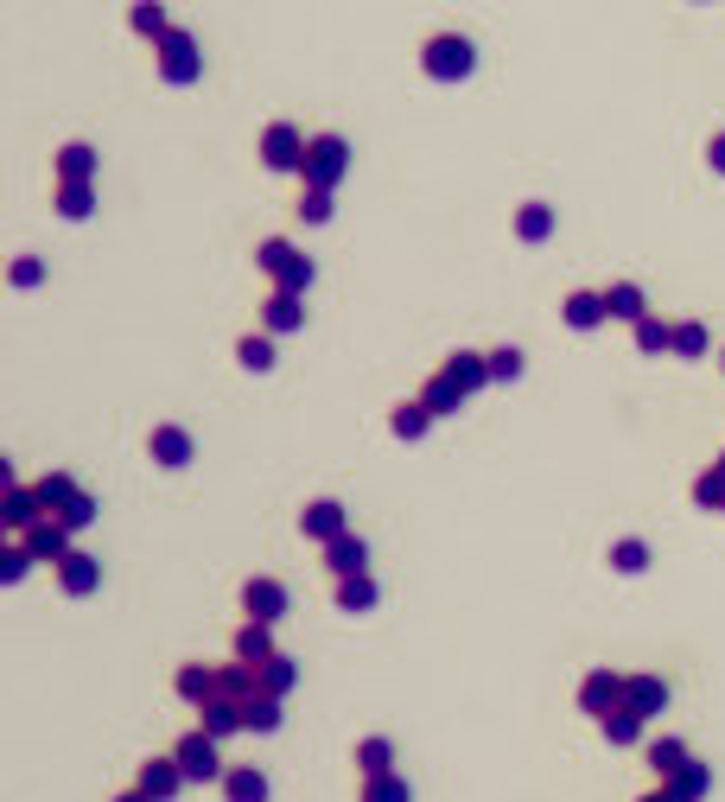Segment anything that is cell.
Masks as SVG:
<instances>
[{
    "mask_svg": "<svg viewBox=\"0 0 725 802\" xmlns=\"http://www.w3.org/2000/svg\"><path fill=\"white\" fill-rule=\"evenodd\" d=\"M420 401H427V408H433L439 421H445V414H459V401H465V389H459V382H452L445 369H433V376L420 382Z\"/></svg>",
    "mask_w": 725,
    "mask_h": 802,
    "instance_id": "34",
    "label": "cell"
},
{
    "mask_svg": "<svg viewBox=\"0 0 725 802\" xmlns=\"http://www.w3.org/2000/svg\"><path fill=\"white\" fill-rule=\"evenodd\" d=\"M223 802H268V770H254V765H229L223 770Z\"/></svg>",
    "mask_w": 725,
    "mask_h": 802,
    "instance_id": "23",
    "label": "cell"
},
{
    "mask_svg": "<svg viewBox=\"0 0 725 802\" xmlns=\"http://www.w3.org/2000/svg\"><path fill=\"white\" fill-rule=\"evenodd\" d=\"M331 599H337V612H376L382 605V586L369 580V574H344V580H331Z\"/></svg>",
    "mask_w": 725,
    "mask_h": 802,
    "instance_id": "20",
    "label": "cell"
},
{
    "mask_svg": "<svg viewBox=\"0 0 725 802\" xmlns=\"http://www.w3.org/2000/svg\"><path fill=\"white\" fill-rule=\"evenodd\" d=\"M623 688H630V675H617V669H585L580 675V713L592 720H605L623 707Z\"/></svg>",
    "mask_w": 725,
    "mask_h": 802,
    "instance_id": "7",
    "label": "cell"
},
{
    "mask_svg": "<svg viewBox=\"0 0 725 802\" xmlns=\"http://www.w3.org/2000/svg\"><path fill=\"white\" fill-rule=\"evenodd\" d=\"M64 516V522H71V529H90V522H96V516H103V504H96V497H90V491H83V497H76L71 510H58Z\"/></svg>",
    "mask_w": 725,
    "mask_h": 802,
    "instance_id": "48",
    "label": "cell"
},
{
    "mask_svg": "<svg viewBox=\"0 0 725 802\" xmlns=\"http://www.w3.org/2000/svg\"><path fill=\"white\" fill-rule=\"evenodd\" d=\"M299 160H306V134H299V121H268V134H261V166H274V173H299Z\"/></svg>",
    "mask_w": 725,
    "mask_h": 802,
    "instance_id": "8",
    "label": "cell"
},
{
    "mask_svg": "<svg viewBox=\"0 0 725 802\" xmlns=\"http://www.w3.org/2000/svg\"><path fill=\"white\" fill-rule=\"evenodd\" d=\"M173 688H179L191 707H198V700H211V694H217V662H179Z\"/></svg>",
    "mask_w": 725,
    "mask_h": 802,
    "instance_id": "28",
    "label": "cell"
},
{
    "mask_svg": "<svg viewBox=\"0 0 725 802\" xmlns=\"http://www.w3.org/2000/svg\"><path fill=\"white\" fill-rule=\"evenodd\" d=\"M376 770H395V739L389 732L357 739V777H376Z\"/></svg>",
    "mask_w": 725,
    "mask_h": 802,
    "instance_id": "32",
    "label": "cell"
},
{
    "mask_svg": "<svg viewBox=\"0 0 725 802\" xmlns=\"http://www.w3.org/2000/svg\"><path fill=\"white\" fill-rule=\"evenodd\" d=\"M198 727L211 732V739H236L242 727V700H229V694H211V700H198Z\"/></svg>",
    "mask_w": 725,
    "mask_h": 802,
    "instance_id": "17",
    "label": "cell"
},
{
    "mask_svg": "<svg viewBox=\"0 0 725 802\" xmlns=\"http://www.w3.org/2000/svg\"><path fill=\"white\" fill-rule=\"evenodd\" d=\"M185 783H191V777L179 770V758H173V752H166V758H146V765L134 770V790H141L146 802H173Z\"/></svg>",
    "mask_w": 725,
    "mask_h": 802,
    "instance_id": "9",
    "label": "cell"
},
{
    "mask_svg": "<svg viewBox=\"0 0 725 802\" xmlns=\"http://www.w3.org/2000/svg\"><path fill=\"white\" fill-rule=\"evenodd\" d=\"M598 727H605V739H611V745H643V727H650V720H643L637 707H617V713H605Z\"/></svg>",
    "mask_w": 725,
    "mask_h": 802,
    "instance_id": "37",
    "label": "cell"
},
{
    "mask_svg": "<svg viewBox=\"0 0 725 802\" xmlns=\"http://www.w3.org/2000/svg\"><path fill=\"white\" fill-rule=\"evenodd\" d=\"M115 802H146V797H141V790H121V797H115Z\"/></svg>",
    "mask_w": 725,
    "mask_h": 802,
    "instance_id": "52",
    "label": "cell"
},
{
    "mask_svg": "<svg viewBox=\"0 0 725 802\" xmlns=\"http://www.w3.org/2000/svg\"><path fill=\"white\" fill-rule=\"evenodd\" d=\"M51 574H58V586H64L71 599H90V592L103 586V561H96V554H76V547H71V554H64Z\"/></svg>",
    "mask_w": 725,
    "mask_h": 802,
    "instance_id": "14",
    "label": "cell"
},
{
    "mask_svg": "<svg viewBox=\"0 0 725 802\" xmlns=\"http://www.w3.org/2000/svg\"><path fill=\"white\" fill-rule=\"evenodd\" d=\"M439 369H445V376H452L465 396H477V389L490 382V351H452V357H445Z\"/></svg>",
    "mask_w": 725,
    "mask_h": 802,
    "instance_id": "21",
    "label": "cell"
},
{
    "mask_svg": "<svg viewBox=\"0 0 725 802\" xmlns=\"http://www.w3.org/2000/svg\"><path fill=\"white\" fill-rule=\"evenodd\" d=\"M33 491H38V504H45V510H51V516H58V510H71L76 497H83L71 472H45V477H38V484H33Z\"/></svg>",
    "mask_w": 725,
    "mask_h": 802,
    "instance_id": "35",
    "label": "cell"
},
{
    "mask_svg": "<svg viewBox=\"0 0 725 802\" xmlns=\"http://www.w3.org/2000/svg\"><path fill=\"white\" fill-rule=\"evenodd\" d=\"M668 790H675V802H706L713 797V765L706 758H688V765L675 770V777H662Z\"/></svg>",
    "mask_w": 725,
    "mask_h": 802,
    "instance_id": "22",
    "label": "cell"
},
{
    "mask_svg": "<svg viewBox=\"0 0 725 802\" xmlns=\"http://www.w3.org/2000/svg\"><path fill=\"white\" fill-rule=\"evenodd\" d=\"M236 657L254 662V669H261L268 657H281V650H274V624H261V618H242V624H236Z\"/></svg>",
    "mask_w": 725,
    "mask_h": 802,
    "instance_id": "24",
    "label": "cell"
},
{
    "mask_svg": "<svg viewBox=\"0 0 725 802\" xmlns=\"http://www.w3.org/2000/svg\"><path fill=\"white\" fill-rule=\"evenodd\" d=\"M668 675H630V688H623V707H637L643 720H662L668 713Z\"/></svg>",
    "mask_w": 725,
    "mask_h": 802,
    "instance_id": "18",
    "label": "cell"
},
{
    "mask_svg": "<svg viewBox=\"0 0 725 802\" xmlns=\"http://www.w3.org/2000/svg\"><path fill=\"white\" fill-rule=\"evenodd\" d=\"M281 720H287V700L281 694H249L242 700V727L249 732H281Z\"/></svg>",
    "mask_w": 725,
    "mask_h": 802,
    "instance_id": "29",
    "label": "cell"
},
{
    "mask_svg": "<svg viewBox=\"0 0 725 802\" xmlns=\"http://www.w3.org/2000/svg\"><path fill=\"white\" fill-rule=\"evenodd\" d=\"M325 574H331V580H344V574H369V542H362L357 529H344L337 542H325Z\"/></svg>",
    "mask_w": 725,
    "mask_h": 802,
    "instance_id": "15",
    "label": "cell"
},
{
    "mask_svg": "<svg viewBox=\"0 0 725 802\" xmlns=\"http://www.w3.org/2000/svg\"><path fill=\"white\" fill-rule=\"evenodd\" d=\"M236 364L254 369V376H261V369H274V331H268V326L242 331V338H236Z\"/></svg>",
    "mask_w": 725,
    "mask_h": 802,
    "instance_id": "31",
    "label": "cell"
},
{
    "mask_svg": "<svg viewBox=\"0 0 725 802\" xmlns=\"http://www.w3.org/2000/svg\"><path fill=\"white\" fill-rule=\"evenodd\" d=\"M38 281H45V261H38V256L13 261V287H38Z\"/></svg>",
    "mask_w": 725,
    "mask_h": 802,
    "instance_id": "49",
    "label": "cell"
},
{
    "mask_svg": "<svg viewBox=\"0 0 725 802\" xmlns=\"http://www.w3.org/2000/svg\"><path fill=\"white\" fill-rule=\"evenodd\" d=\"M33 561H38V554L26 547V535H7V547H0V586H20Z\"/></svg>",
    "mask_w": 725,
    "mask_h": 802,
    "instance_id": "38",
    "label": "cell"
},
{
    "mask_svg": "<svg viewBox=\"0 0 725 802\" xmlns=\"http://www.w3.org/2000/svg\"><path fill=\"white\" fill-rule=\"evenodd\" d=\"M90 179H96V146L71 141L58 153V185H90Z\"/></svg>",
    "mask_w": 725,
    "mask_h": 802,
    "instance_id": "33",
    "label": "cell"
},
{
    "mask_svg": "<svg viewBox=\"0 0 725 802\" xmlns=\"http://www.w3.org/2000/svg\"><path fill=\"white\" fill-rule=\"evenodd\" d=\"M153 58H159V76H166V83H198V76H204L198 38L185 33V26H166V33L153 38Z\"/></svg>",
    "mask_w": 725,
    "mask_h": 802,
    "instance_id": "5",
    "label": "cell"
},
{
    "mask_svg": "<svg viewBox=\"0 0 725 802\" xmlns=\"http://www.w3.org/2000/svg\"><path fill=\"white\" fill-rule=\"evenodd\" d=\"M706 166H713V173H725V134H713V141H706Z\"/></svg>",
    "mask_w": 725,
    "mask_h": 802,
    "instance_id": "50",
    "label": "cell"
},
{
    "mask_svg": "<svg viewBox=\"0 0 725 802\" xmlns=\"http://www.w3.org/2000/svg\"><path fill=\"white\" fill-rule=\"evenodd\" d=\"M433 421H439V414L427 408V401H395V408H389V434H395V439H420Z\"/></svg>",
    "mask_w": 725,
    "mask_h": 802,
    "instance_id": "27",
    "label": "cell"
},
{
    "mask_svg": "<svg viewBox=\"0 0 725 802\" xmlns=\"http://www.w3.org/2000/svg\"><path fill=\"white\" fill-rule=\"evenodd\" d=\"M688 758H693V752L675 739V732H662V739H650V745H643V765H650V777H675Z\"/></svg>",
    "mask_w": 725,
    "mask_h": 802,
    "instance_id": "25",
    "label": "cell"
},
{
    "mask_svg": "<svg viewBox=\"0 0 725 802\" xmlns=\"http://www.w3.org/2000/svg\"><path fill=\"white\" fill-rule=\"evenodd\" d=\"M261 326L274 331V338H287V331L306 326V293H268V306H261Z\"/></svg>",
    "mask_w": 725,
    "mask_h": 802,
    "instance_id": "19",
    "label": "cell"
},
{
    "mask_svg": "<svg viewBox=\"0 0 725 802\" xmlns=\"http://www.w3.org/2000/svg\"><path fill=\"white\" fill-rule=\"evenodd\" d=\"M605 306H611V319H623V326H637V319L650 312L643 287H630V281H611V287H605Z\"/></svg>",
    "mask_w": 725,
    "mask_h": 802,
    "instance_id": "36",
    "label": "cell"
},
{
    "mask_svg": "<svg viewBox=\"0 0 725 802\" xmlns=\"http://www.w3.org/2000/svg\"><path fill=\"white\" fill-rule=\"evenodd\" d=\"M236 599H242V618H261V624H281V618L293 612L287 580H274V574H249Z\"/></svg>",
    "mask_w": 725,
    "mask_h": 802,
    "instance_id": "6",
    "label": "cell"
},
{
    "mask_svg": "<svg viewBox=\"0 0 725 802\" xmlns=\"http://www.w3.org/2000/svg\"><path fill=\"white\" fill-rule=\"evenodd\" d=\"M20 535H26V547H33L38 561H51V567H58V561H64V554H71V522H64V516H38L33 529H20Z\"/></svg>",
    "mask_w": 725,
    "mask_h": 802,
    "instance_id": "12",
    "label": "cell"
},
{
    "mask_svg": "<svg viewBox=\"0 0 725 802\" xmlns=\"http://www.w3.org/2000/svg\"><path fill=\"white\" fill-rule=\"evenodd\" d=\"M38 516H51V510L38 504L33 484H7V497H0V529H7V535H20V529H33Z\"/></svg>",
    "mask_w": 725,
    "mask_h": 802,
    "instance_id": "13",
    "label": "cell"
},
{
    "mask_svg": "<svg viewBox=\"0 0 725 802\" xmlns=\"http://www.w3.org/2000/svg\"><path fill=\"white\" fill-rule=\"evenodd\" d=\"M713 465H720V472H725V452H720V459H713Z\"/></svg>",
    "mask_w": 725,
    "mask_h": 802,
    "instance_id": "53",
    "label": "cell"
},
{
    "mask_svg": "<svg viewBox=\"0 0 725 802\" xmlns=\"http://www.w3.org/2000/svg\"><path fill=\"white\" fill-rule=\"evenodd\" d=\"M357 802H414V783L401 770H376V777L357 783Z\"/></svg>",
    "mask_w": 725,
    "mask_h": 802,
    "instance_id": "26",
    "label": "cell"
},
{
    "mask_svg": "<svg viewBox=\"0 0 725 802\" xmlns=\"http://www.w3.org/2000/svg\"><path fill=\"white\" fill-rule=\"evenodd\" d=\"M675 357H706V326L700 319H675Z\"/></svg>",
    "mask_w": 725,
    "mask_h": 802,
    "instance_id": "44",
    "label": "cell"
},
{
    "mask_svg": "<svg viewBox=\"0 0 725 802\" xmlns=\"http://www.w3.org/2000/svg\"><path fill=\"white\" fill-rule=\"evenodd\" d=\"M350 173V141L344 134H312L306 141V160H299V179L319 185V191H337Z\"/></svg>",
    "mask_w": 725,
    "mask_h": 802,
    "instance_id": "2",
    "label": "cell"
},
{
    "mask_svg": "<svg viewBox=\"0 0 725 802\" xmlns=\"http://www.w3.org/2000/svg\"><path fill=\"white\" fill-rule=\"evenodd\" d=\"M472 64H477V51H472V38H459V33H433L420 45V71L433 83H465Z\"/></svg>",
    "mask_w": 725,
    "mask_h": 802,
    "instance_id": "3",
    "label": "cell"
},
{
    "mask_svg": "<svg viewBox=\"0 0 725 802\" xmlns=\"http://www.w3.org/2000/svg\"><path fill=\"white\" fill-rule=\"evenodd\" d=\"M630 338H637V351H643V357H662V351H675V319H655V312H643V319L630 326Z\"/></svg>",
    "mask_w": 725,
    "mask_h": 802,
    "instance_id": "30",
    "label": "cell"
},
{
    "mask_svg": "<svg viewBox=\"0 0 725 802\" xmlns=\"http://www.w3.org/2000/svg\"><path fill=\"white\" fill-rule=\"evenodd\" d=\"M560 319H567L573 331H598L605 319H611V306H605V287H598V293H592V287L567 293V299H560Z\"/></svg>",
    "mask_w": 725,
    "mask_h": 802,
    "instance_id": "16",
    "label": "cell"
},
{
    "mask_svg": "<svg viewBox=\"0 0 725 802\" xmlns=\"http://www.w3.org/2000/svg\"><path fill=\"white\" fill-rule=\"evenodd\" d=\"M223 739H211L204 727H191V732H179L173 739V758H179V770L191 777V783H223V752H217Z\"/></svg>",
    "mask_w": 725,
    "mask_h": 802,
    "instance_id": "4",
    "label": "cell"
},
{
    "mask_svg": "<svg viewBox=\"0 0 725 802\" xmlns=\"http://www.w3.org/2000/svg\"><path fill=\"white\" fill-rule=\"evenodd\" d=\"M254 268L268 274V287H281V293H306V287H312V261L299 256L287 236H268V243L254 249Z\"/></svg>",
    "mask_w": 725,
    "mask_h": 802,
    "instance_id": "1",
    "label": "cell"
},
{
    "mask_svg": "<svg viewBox=\"0 0 725 802\" xmlns=\"http://www.w3.org/2000/svg\"><path fill=\"white\" fill-rule=\"evenodd\" d=\"M293 688H299V662H293V657H268V662H261V694H281V700H287Z\"/></svg>",
    "mask_w": 725,
    "mask_h": 802,
    "instance_id": "39",
    "label": "cell"
},
{
    "mask_svg": "<svg viewBox=\"0 0 725 802\" xmlns=\"http://www.w3.org/2000/svg\"><path fill=\"white\" fill-rule=\"evenodd\" d=\"M344 529H350V510H344L337 497H319V504H306V510H299V535H306V542H319V547L337 542Z\"/></svg>",
    "mask_w": 725,
    "mask_h": 802,
    "instance_id": "11",
    "label": "cell"
},
{
    "mask_svg": "<svg viewBox=\"0 0 725 802\" xmlns=\"http://www.w3.org/2000/svg\"><path fill=\"white\" fill-rule=\"evenodd\" d=\"M128 26L141 38H159L166 33V7H159V0H134V7H128Z\"/></svg>",
    "mask_w": 725,
    "mask_h": 802,
    "instance_id": "42",
    "label": "cell"
},
{
    "mask_svg": "<svg viewBox=\"0 0 725 802\" xmlns=\"http://www.w3.org/2000/svg\"><path fill=\"white\" fill-rule=\"evenodd\" d=\"M96 185H58V217H90Z\"/></svg>",
    "mask_w": 725,
    "mask_h": 802,
    "instance_id": "45",
    "label": "cell"
},
{
    "mask_svg": "<svg viewBox=\"0 0 725 802\" xmlns=\"http://www.w3.org/2000/svg\"><path fill=\"white\" fill-rule=\"evenodd\" d=\"M146 452H153V465H159V472H185V465L198 459V439L166 421V427H153V434H146Z\"/></svg>",
    "mask_w": 725,
    "mask_h": 802,
    "instance_id": "10",
    "label": "cell"
},
{
    "mask_svg": "<svg viewBox=\"0 0 725 802\" xmlns=\"http://www.w3.org/2000/svg\"><path fill=\"white\" fill-rule=\"evenodd\" d=\"M693 504H700V510H725V472L720 465H706V472L693 477Z\"/></svg>",
    "mask_w": 725,
    "mask_h": 802,
    "instance_id": "43",
    "label": "cell"
},
{
    "mask_svg": "<svg viewBox=\"0 0 725 802\" xmlns=\"http://www.w3.org/2000/svg\"><path fill=\"white\" fill-rule=\"evenodd\" d=\"M611 574H643L650 567V542H637V535H623V542H611Z\"/></svg>",
    "mask_w": 725,
    "mask_h": 802,
    "instance_id": "40",
    "label": "cell"
},
{
    "mask_svg": "<svg viewBox=\"0 0 725 802\" xmlns=\"http://www.w3.org/2000/svg\"><path fill=\"white\" fill-rule=\"evenodd\" d=\"M720 364H725V351H720Z\"/></svg>",
    "mask_w": 725,
    "mask_h": 802,
    "instance_id": "54",
    "label": "cell"
},
{
    "mask_svg": "<svg viewBox=\"0 0 725 802\" xmlns=\"http://www.w3.org/2000/svg\"><path fill=\"white\" fill-rule=\"evenodd\" d=\"M515 236H522V243H547V236H554V211H547V204H522Z\"/></svg>",
    "mask_w": 725,
    "mask_h": 802,
    "instance_id": "41",
    "label": "cell"
},
{
    "mask_svg": "<svg viewBox=\"0 0 725 802\" xmlns=\"http://www.w3.org/2000/svg\"><path fill=\"white\" fill-rule=\"evenodd\" d=\"M637 802H675V790H668V783H655V790H643Z\"/></svg>",
    "mask_w": 725,
    "mask_h": 802,
    "instance_id": "51",
    "label": "cell"
},
{
    "mask_svg": "<svg viewBox=\"0 0 725 802\" xmlns=\"http://www.w3.org/2000/svg\"><path fill=\"white\" fill-rule=\"evenodd\" d=\"M522 376V351L503 344V351H490V382H515Z\"/></svg>",
    "mask_w": 725,
    "mask_h": 802,
    "instance_id": "46",
    "label": "cell"
},
{
    "mask_svg": "<svg viewBox=\"0 0 725 802\" xmlns=\"http://www.w3.org/2000/svg\"><path fill=\"white\" fill-rule=\"evenodd\" d=\"M299 217H306V223H331V191L306 185V198H299Z\"/></svg>",
    "mask_w": 725,
    "mask_h": 802,
    "instance_id": "47",
    "label": "cell"
}]
</instances>
